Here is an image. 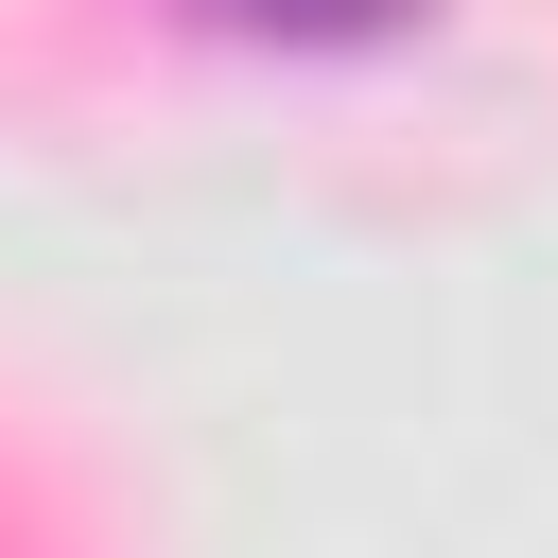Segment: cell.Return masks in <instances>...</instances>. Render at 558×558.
<instances>
[{
	"instance_id": "cell-1",
	"label": "cell",
	"mask_w": 558,
	"mask_h": 558,
	"mask_svg": "<svg viewBox=\"0 0 558 558\" xmlns=\"http://www.w3.org/2000/svg\"><path fill=\"white\" fill-rule=\"evenodd\" d=\"M209 35H262V52H366V35H418L436 0H192Z\"/></svg>"
}]
</instances>
